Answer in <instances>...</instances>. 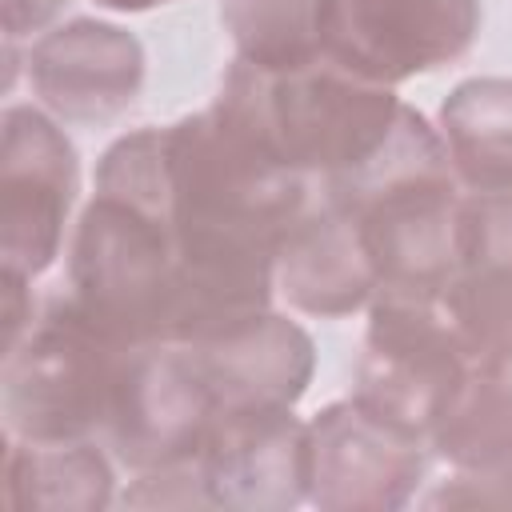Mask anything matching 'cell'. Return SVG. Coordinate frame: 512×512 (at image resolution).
<instances>
[{
    "instance_id": "6da1fadb",
    "label": "cell",
    "mask_w": 512,
    "mask_h": 512,
    "mask_svg": "<svg viewBox=\"0 0 512 512\" xmlns=\"http://www.w3.org/2000/svg\"><path fill=\"white\" fill-rule=\"evenodd\" d=\"M216 100L284 168L316 188L364 168L404 112V100L388 84L360 80L328 60L280 76L232 60Z\"/></svg>"
},
{
    "instance_id": "7a4b0ae2",
    "label": "cell",
    "mask_w": 512,
    "mask_h": 512,
    "mask_svg": "<svg viewBox=\"0 0 512 512\" xmlns=\"http://www.w3.org/2000/svg\"><path fill=\"white\" fill-rule=\"evenodd\" d=\"M64 296L120 344H176L180 256L168 224L140 204L96 192L72 232Z\"/></svg>"
},
{
    "instance_id": "3957f363",
    "label": "cell",
    "mask_w": 512,
    "mask_h": 512,
    "mask_svg": "<svg viewBox=\"0 0 512 512\" xmlns=\"http://www.w3.org/2000/svg\"><path fill=\"white\" fill-rule=\"evenodd\" d=\"M128 352L132 344L104 336L68 296H56L4 348V432L16 440H92L108 428Z\"/></svg>"
},
{
    "instance_id": "277c9868",
    "label": "cell",
    "mask_w": 512,
    "mask_h": 512,
    "mask_svg": "<svg viewBox=\"0 0 512 512\" xmlns=\"http://www.w3.org/2000/svg\"><path fill=\"white\" fill-rule=\"evenodd\" d=\"M124 500L136 508L284 512L308 500V432L292 408L216 412L188 460L136 472Z\"/></svg>"
},
{
    "instance_id": "5b68a950",
    "label": "cell",
    "mask_w": 512,
    "mask_h": 512,
    "mask_svg": "<svg viewBox=\"0 0 512 512\" xmlns=\"http://www.w3.org/2000/svg\"><path fill=\"white\" fill-rule=\"evenodd\" d=\"M472 364L440 296H376L356 360V400L428 444Z\"/></svg>"
},
{
    "instance_id": "8992f818",
    "label": "cell",
    "mask_w": 512,
    "mask_h": 512,
    "mask_svg": "<svg viewBox=\"0 0 512 512\" xmlns=\"http://www.w3.org/2000/svg\"><path fill=\"white\" fill-rule=\"evenodd\" d=\"M80 192V160L56 116L12 104L0 116V264L36 280L64 244Z\"/></svg>"
},
{
    "instance_id": "52a82bcc",
    "label": "cell",
    "mask_w": 512,
    "mask_h": 512,
    "mask_svg": "<svg viewBox=\"0 0 512 512\" xmlns=\"http://www.w3.org/2000/svg\"><path fill=\"white\" fill-rule=\"evenodd\" d=\"M480 36V0H324V60L396 88L460 60Z\"/></svg>"
},
{
    "instance_id": "ba28073f",
    "label": "cell",
    "mask_w": 512,
    "mask_h": 512,
    "mask_svg": "<svg viewBox=\"0 0 512 512\" xmlns=\"http://www.w3.org/2000/svg\"><path fill=\"white\" fill-rule=\"evenodd\" d=\"M308 504L324 512H392L424 480V440L368 412L356 396L320 408L308 424Z\"/></svg>"
},
{
    "instance_id": "9c48e42d",
    "label": "cell",
    "mask_w": 512,
    "mask_h": 512,
    "mask_svg": "<svg viewBox=\"0 0 512 512\" xmlns=\"http://www.w3.org/2000/svg\"><path fill=\"white\" fill-rule=\"evenodd\" d=\"M216 412L188 344H136L124 360L104 440L124 468L148 472L188 460Z\"/></svg>"
},
{
    "instance_id": "30bf717a",
    "label": "cell",
    "mask_w": 512,
    "mask_h": 512,
    "mask_svg": "<svg viewBox=\"0 0 512 512\" xmlns=\"http://www.w3.org/2000/svg\"><path fill=\"white\" fill-rule=\"evenodd\" d=\"M28 80L48 116L64 124H108L140 96L144 48L120 24L68 20L32 44Z\"/></svg>"
},
{
    "instance_id": "8fae6325",
    "label": "cell",
    "mask_w": 512,
    "mask_h": 512,
    "mask_svg": "<svg viewBox=\"0 0 512 512\" xmlns=\"http://www.w3.org/2000/svg\"><path fill=\"white\" fill-rule=\"evenodd\" d=\"M440 300L472 356L512 360V192L464 196L456 272Z\"/></svg>"
},
{
    "instance_id": "7c38bea8",
    "label": "cell",
    "mask_w": 512,
    "mask_h": 512,
    "mask_svg": "<svg viewBox=\"0 0 512 512\" xmlns=\"http://www.w3.org/2000/svg\"><path fill=\"white\" fill-rule=\"evenodd\" d=\"M276 288L296 312L320 320L352 316L368 308L380 292L352 216L320 188L280 244Z\"/></svg>"
},
{
    "instance_id": "4fadbf2b",
    "label": "cell",
    "mask_w": 512,
    "mask_h": 512,
    "mask_svg": "<svg viewBox=\"0 0 512 512\" xmlns=\"http://www.w3.org/2000/svg\"><path fill=\"white\" fill-rule=\"evenodd\" d=\"M204 384L216 396V408H292L316 372V348L312 336L280 316L264 312L248 320L244 328L188 344Z\"/></svg>"
},
{
    "instance_id": "5bb4252c",
    "label": "cell",
    "mask_w": 512,
    "mask_h": 512,
    "mask_svg": "<svg viewBox=\"0 0 512 512\" xmlns=\"http://www.w3.org/2000/svg\"><path fill=\"white\" fill-rule=\"evenodd\" d=\"M112 504V464L92 440H16L4 448L8 512H96Z\"/></svg>"
},
{
    "instance_id": "9a60e30c",
    "label": "cell",
    "mask_w": 512,
    "mask_h": 512,
    "mask_svg": "<svg viewBox=\"0 0 512 512\" xmlns=\"http://www.w3.org/2000/svg\"><path fill=\"white\" fill-rule=\"evenodd\" d=\"M452 172L472 192H512V80L472 76L440 104Z\"/></svg>"
},
{
    "instance_id": "2e32d148",
    "label": "cell",
    "mask_w": 512,
    "mask_h": 512,
    "mask_svg": "<svg viewBox=\"0 0 512 512\" xmlns=\"http://www.w3.org/2000/svg\"><path fill=\"white\" fill-rule=\"evenodd\" d=\"M428 448L456 472L496 468L512 456V360L472 356L460 388L428 432Z\"/></svg>"
},
{
    "instance_id": "e0dca14e",
    "label": "cell",
    "mask_w": 512,
    "mask_h": 512,
    "mask_svg": "<svg viewBox=\"0 0 512 512\" xmlns=\"http://www.w3.org/2000/svg\"><path fill=\"white\" fill-rule=\"evenodd\" d=\"M240 64L280 76L324 64V0H220Z\"/></svg>"
},
{
    "instance_id": "ac0fdd59",
    "label": "cell",
    "mask_w": 512,
    "mask_h": 512,
    "mask_svg": "<svg viewBox=\"0 0 512 512\" xmlns=\"http://www.w3.org/2000/svg\"><path fill=\"white\" fill-rule=\"evenodd\" d=\"M428 504H464V508H512V456L500 460L496 468L480 472H456L448 484H440Z\"/></svg>"
},
{
    "instance_id": "d6986e66",
    "label": "cell",
    "mask_w": 512,
    "mask_h": 512,
    "mask_svg": "<svg viewBox=\"0 0 512 512\" xmlns=\"http://www.w3.org/2000/svg\"><path fill=\"white\" fill-rule=\"evenodd\" d=\"M68 0H4V48H16V40L44 32Z\"/></svg>"
},
{
    "instance_id": "ffe728a7",
    "label": "cell",
    "mask_w": 512,
    "mask_h": 512,
    "mask_svg": "<svg viewBox=\"0 0 512 512\" xmlns=\"http://www.w3.org/2000/svg\"><path fill=\"white\" fill-rule=\"evenodd\" d=\"M100 8L108 12H148V8H160V4H172V0H96Z\"/></svg>"
}]
</instances>
